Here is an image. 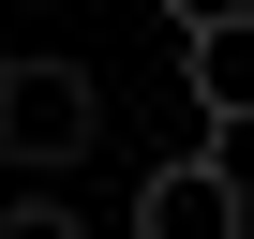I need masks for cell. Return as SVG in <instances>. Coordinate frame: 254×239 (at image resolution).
<instances>
[{"mask_svg":"<svg viewBox=\"0 0 254 239\" xmlns=\"http://www.w3.org/2000/svg\"><path fill=\"white\" fill-rule=\"evenodd\" d=\"M0 239H90V224H75L60 194H0Z\"/></svg>","mask_w":254,"mask_h":239,"instance_id":"277c9868","label":"cell"},{"mask_svg":"<svg viewBox=\"0 0 254 239\" xmlns=\"http://www.w3.org/2000/svg\"><path fill=\"white\" fill-rule=\"evenodd\" d=\"M90 135H105V90L75 60H0V150H15L30 179H60Z\"/></svg>","mask_w":254,"mask_h":239,"instance_id":"6da1fadb","label":"cell"},{"mask_svg":"<svg viewBox=\"0 0 254 239\" xmlns=\"http://www.w3.org/2000/svg\"><path fill=\"white\" fill-rule=\"evenodd\" d=\"M135 239H254V194H239V165H224V150H180V165H150V179H135Z\"/></svg>","mask_w":254,"mask_h":239,"instance_id":"7a4b0ae2","label":"cell"},{"mask_svg":"<svg viewBox=\"0 0 254 239\" xmlns=\"http://www.w3.org/2000/svg\"><path fill=\"white\" fill-rule=\"evenodd\" d=\"M180 90H194V120H254V15L239 0L180 15Z\"/></svg>","mask_w":254,"mask_h":239,"instance_id":"3957f363","label":"cell"}]
</instances>
